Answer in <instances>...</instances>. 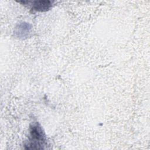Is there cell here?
Returning a JSON list of instances; mask_svg holds the SVG:
<instances>
[{"label": "cell", "instance_id": "6da1fadb", "mask_svg": "<svg viewBox=\"0 0 150 150\" xmlns=\"http://www.w3.org/2000/svg\"><path fill=\"white\" fill-rule=\"evenodd\" d=\"M45 141V136L40 126L38 123H35L30 127V142L29 145L30 146H38L43 145Z\"/></svg>", "mask_w": 150, "mask_h": 150}, {"label": "cell", "instance_id": "7a4b0ae2", "mask_svg": "<svg viewBox=\"0 0 150 150\" xmlns=\"http://www.w3.org/2000/svg\"><path fill=\"white\" fill-rule=\"evenodd\" d=\"M52 6V3L49 1H36L33 2L32 9L36 11H46Z\"/></svg>", "mask_w": 150, "mask_h": 150}]
</instances>
